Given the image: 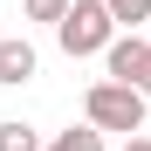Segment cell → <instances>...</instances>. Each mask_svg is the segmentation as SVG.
Segmentation results:
<instances>
[{"label": "cell", "mask_w": 151, "mask_h": 151, "mask_svg": "<svg viewBox=\"0 0 151 151\" xmlns=\"http://www.w3.org/2000/svg\"><path fill=\"white\" fill-rule=\"evenodd\" d=\"M62 14H69V0H28V21H48V28H55Z\"/></svg>", "instance_id": "7"}, {"label": "cell", "mask_w": 151, "mask_h": 151, "mask_svg": "<svg viewBox=\"0 0 151 151\" xmlns=\"http://www.w3.org/2000/svg\"><path fill=\"white\" fill-rule=\"evenodd\" d=\"M41 151H103V131H96V124L83 117V124H69L55 144H41Z\"/></svg>", "instance_id": "4"}, {"label": "cell", "mask_w": 151, "mask_h": 151, "mask_svg": "<svg viewBox=\"0 0 151 151\" xmlns=\"http://www.w3.org/2000/svg\"><path fill=\"white\" fill-rule=\"evenodd\" d=\"M137 89H144V103H151V69H144V83H137Z\"/></svg>", "instance_id": "9"}, {"label": "cell", "mask_w": 151, "mask_h": 151, "mask_svg": "<svg viewBox=\"0 0 151 151\" xmlns=\"http://www.w3.org/2000/svg\"><path fill=\"white\" fill-rule=\"evenodd\" d=\"M35 69H41V62H35V48H28V41H14V35L0 41V83H28Z\"/></svg>", "instance_id": "3"}, {"label": "cell", "mask_w": 151, "mask_h": 151, "mask_svg": "<svg viewBox=\"0 0 151 151\" xmlns=\"http://www.w3.org/2000/svg\"><path fill=\"white\" fill-rule=\"evenodd\" d=\"M110 35H117V21H110L103 0H69V14L55 21V41L69 48V55H103Z\"/></svg>", "instance_id": "2"}, {"label": "cell", "mask_w": 151, "mask_h": 151, "mask_svg": "<svg viewBox=\"0 0 151 151\" xmlns=\"http://www.w3.org/2000/svg\"><path fill=\"white\" fill-rule=\"evenodd\" d=\"M124 151H151V137H131V144H124Z\"/></svg>", "instance_id": "8"}, {"label": "cell", "mask_w": 151, "mask_h": 151, "mask_svg": "<svg viewBox=\"0 0 151 151\" xmlns=\"http://www.w3.org/2000/svg\"><path fill=\"white\" fill-rule=\"evenodd\" d=\"M117 28H137V21H151V0H103Z\"/></svg>", "instance_id": "5"}, {"label": "cell", "mask_w": 151, "mask_h": 151, "mask_svg": "<svg viewBox=\"0 0 151 151\" xmlns=\"http://www.w3.org/2000/svg\"><path fill=\"white\" fill-rule=\"evenodd\" d=\"M144 89H131V83H117V76H103V83H89V96H83V117L96 124V131H144Z\"/></svg>", "instance_id": "1"}, {"label": "cell", "mask_w": 151, "mask_h": 151, "mask_svg": "<svg viewBox=\"0 0 151 151\" xmlns=\"http://www.w3.org/2000/svg\"><path fill=\"white\" fill-rule=\"evenodd\" d=\"M0 151H41V137L28 124H0Z\"/></svg>", "instance_id": "6"}]
</instances>
